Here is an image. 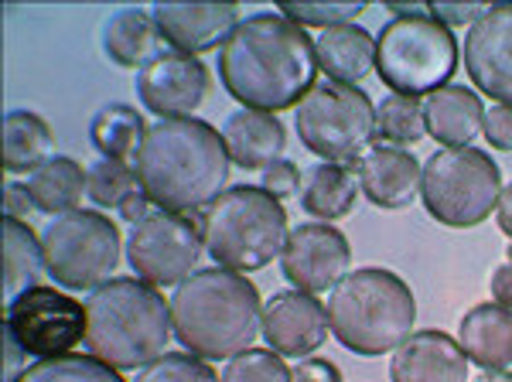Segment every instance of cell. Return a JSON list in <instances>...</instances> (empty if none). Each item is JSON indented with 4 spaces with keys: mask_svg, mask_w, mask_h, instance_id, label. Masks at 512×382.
<instances>
[{
    "mask_svg": "<svg viewBox=\"0 0 512 382\" xmlns=\"http://www.w3.org/2000/svg\"><path fill=\"white\" fill-rule=\"evenodd\" d=\"M328 307L315 294L304 290H280L263 304V338L277 355H301L318 352L328 342Z\"/></svg>",
    "mask_w": 512,
    "mask_h": 382,
    "instance_id": "2e32d148",
    "label": "cell"
},
{
    "mask_svg": "<svg viewBox=\"0 0 512 382\" xmlns=\"http://www.w3.org/2000/svg\"><path fill=\"white\" fill-rule=\"evenodd\" d=\"M219 76L246 110H291L315 89V41L284 14H250L222 45Z\"/></svg>",
    "mask_w": 512,
    "mask_h": 382,
    "instance_id": "6da1fadb",
    "label": "cell"
},
{
    "mask_svg": "<svg viewBox=\"0 0 512 382\" xmlns=\"http://www.w3.org/2000/svg\"><path fill=\"white\" fill-rule=\"evenodd\" d=\"M45 243L24 219L4 215V301L11 304L21 290L38 287L45 273Z\"/></svg>",
    "mask_w": 512,
    "mask_h": 382,
    "instance_id": "484cf974",
    "label": "cell"
},
{
    "mask_svg": "<svg viewBox=\"0 0 512 382\" xmlns=\"http://www.w3.org/2000/svg\"><path fill=\"white\" fill-rule=\"evenodd\" d=\"M137 93L151 113H161L164 120H181L195 113L209 96V69L195 55L161 52L140 69Z\"/></svg>",
    "mask_w": 512,
    "mask_h": 382,
    "instance_id": "5bb4252c",
    "label": "cell"
},
{
    "mask_svg": "<svg viewBox=\"0 0 512 382\" xmlns=\"http://www.w3.org/2000/svg\"><path fill=\"white\" fill-rule=\"evenodd\" d=\"M355 198H359V174H352V168H345V164L311 168L301 191L304 212L321 222H335L349 215L355 209Z\"/></svg>",
    "mask_w": 512,
    "mask_h": 382,
    "instance_id": "4316f807",
    "label": "cell"
},
{
    "mask_svg": "<svg viewBox=\"0 0 512 382\" xmlns=\"http://www.w3.org/2000/svg\"><path fill=\"white\" fill-rule=\"evenodd\" d=\"M280 267H284V277L291 280L294 290L321 294V290H332L342 277H349L352 246L328 222H304L287 239L284 253H280Z\"/></svg>",
    "mask_w": 512,
    "mask_h": 382,
    "instance_id": "4fadbf2b",
    "label": "cell"
},
{
    "mask_svg": "<svg viewBox=\"0 0 512 382\" xmlns=\"http://www.w3.org/2000/svg\"><path fill=\"white\" fill-rule=\"evenodd\" d=\"M328 328L355 355H386L396 352L417 321L414 290L403 284L393 270L362 267L352 270L332 287L328 297Z\"/></svg>",
    "mask_w": 512,
    "mask_h": 382,
    "instance_id": "5b68a950",
    "label": "cell"
},
{
    "mask_svg": "<svg viewBox=\"0 0 512 382\" xmlns=\"http://www.w3.org/2000/svg\"><path fill=\"white\" fill-rule=\"evenodd\" d=\"M205 253L226 270L250 273L263 270L284 253L291 229L280 198L267 188L236 185L212 202L209 215L202 219Z\"/></svg>",
    "mask_w": 512,
    "mask_h": 382,
    "instance_id": "8992f818",
    "label": "cell"
},
{
    "mask_svg": "<svg viewBox=\"0 0 512 382\" xmlns=\"http://www.w3.org/2000/svg\"><path fill=\"white\" fill-rule=\"evenodd\" d=\"M229 164L222 134L195 116L151 123L134 157L137 188L164 212L212 205L229 181Z\"/></svg>",
    "mask_w": 512,
    "mask_h": 382,
    "instance_id": "7a4b0ae2",
    "label": "cell"
},
{
    "mask_svg": "<svg viewBox=\"0 0 512 382\" xmlns=\"http://www.w3.org/2000/svg\"><path fill=\"white\" fill-rule=\"evenodd\" d=\"M509 267H512V243H509Z\"/></svg>",
    "mask_w": 512,
    "mask_h": 382,
    "instance_id": "bcb514c9",
    "label": "cell"
},
{
    "mask_svg": "<svg viewBox=\"0 0 512 382\" xmlns=\"http://www.w3.org/2000/svg\"><path fill=\"white\" fill-rule=\"evenodd\" d=\"M151 14L161 28V38L171 41L185 55L226 45L229 35L239 28V7L226 4V0H212V4L209 0H198V4H158Z\"/></svg>",
    "mask_w": 512,
    "mask_h": 382,
    "instance_id": "e0dca14e",
    "label": "cell"
},
{
    "mask_svg": "<svg viewBox=\"0 0 512 382\" xmlns=\"http://www.w3.org/2000/svg\"><path fill=\"white\" fill-rule=\"evenodd\" d=\"M318 69L325 72L328 82H345L355 86L376 69V38L359 24H338L325 28L315 41Z\"/></svg>",
    "mask_w": 512,
    "mask_h": 382,
    "instance_id": "7402d4cb",
    "label": "cell"
},
{
    "mask_svg": "<svg viewBox=\"0 0 512 382\" xmlns=\"http://www.w3.org/2000/svg\"><path fill=\"white\" fill-rule=\"evenodd\" d=\"M492 297H495V304L512 307V267L509 263H502V267L492 273Z\"/></svg>",
    "mask_w": 512,
    "mask_h": 382,
    "instance_id": "b9f144b4",
    "label": "cell"
},
{
    "mask_svg": "<svg viewBox=\"0 0 512 382\" xmlns=\"http://www.w3.org/2000/svg\"><path fill=\"white\" fill-rule=\"evenodd\" d=\"M366 11V4H359V0H332V4H325V0H284L280 4V14L284 18H291L294 24H301V28H338V24H352L359 14Z\"/></svg>",
    "mask_w": 512,
    "mask_h": 382,
    "instance_id": "d6a6232c",
    "label": "cell"
},
{
    "mask_svg": "<svg viewBox=\"0 0 512 382\" xmlns=\"http://www.w3.org/2000/svg\"><path fill=\"white\" fill-rule=\"evenodd\" d=\"M161 28L154 14L140 7H123L103 24V52L123 69H144L151 58H158Z\"/></svg>",
    "mask_w": 512,
    "mask_h": 382,
    "instance_id": "cb8c5ba5",
    "label": "cell"
},
{
    "mask_svg": "<svg viewBox=\"0 0 512 382\" xmlns=\"http://www.w3.org/2000/svg\"><path fill=\"white\" fill-rule=\"evenodd\" d=\"M393 382H468V355L448 331H414L390 362Z\"/></svg>",
    "mask_w": 512,
    "mask_h": 382,
    "instance_id": "ac0fdd59",
    "label": "cell"
},
{
    "mask_svg": "<svg viewBox=\"0 0 512 382\" xmlns=\"http://www.w3.org/2000/svg\"><path fill=\"white\" fill-rule=\"evenodd\" d=\"M420 161L400 147H373L359 161V191L376 209H407L420 195Z\"/></svg>",
    "mask_w": 512,
    "mask_h": 382,
    "instance_id": "d6986e66",
    "label": "cell"
},
{
    "mask_svg": "<svg viewBox=\"0 0 512 382\" xmlns=\"http://www.w3.org/2000/svg\"><path fill=\"white\" fill-rule=\"evenodd\" d=\"M291 382H342V372L325 359H304L294 365Z\"/></svg>",
    "mask_w": 512,
    "mask_h": 382,
    "instance_id": "f35d334b",
    "label": "cell"
},
{
    "mask_svg": "<svg viewBox=\"0 0 512 382\" xmlns=\"http://www.w3.org/2000/svg\"><path fill=\"white\" fill-rule=\"evenodd\" d=\"M45 267L69 290H96L120 263V229L103 212L76 209L48 222Z\"/></svg>",
    "mask_w": 512,
    "mask_h": 382,
    "instance_id": "30bf717a",
    "label": "cell"
},
{
    "mask_svg": "<svg viewBox=\"0 0 512 382\" xmlns=\"http://www.w3.org/2000/svg\"><path fill=\"white\" fill-rule=\"evenodd\" d=\"M52 127L31 110H11L4 116V171L31 174L48 161Z\"/></svg>",
    "mask_w": 512,
    "mask_h": 382,
    "instance_id": "83f0119b",
    "label": "cell"
},
{
    "mask_svg": "<svg viewBox=\"0 0 512 382\" xmlns=\"http://www.w3.org/2000/svg\"><path fill=\"white\" fill-rule=\"evenodd\" d=\"M482 134L495 151H512V106H489L482 120Z\"/></svg>",
    "mask_w": 512,
    "mask_h": 382,
    "instance_id": "d590c367",
    "label": "cell"
},
{
    "mask_svg": "<svg viewBox=\"0 0 512 382\" xmlns=\"http://www.w3.org/2000/svg\"><path fill=\"white\" fill-rule=\"evenodd\" d=\"M458 69V41L427 11L393 18L376 38V72L396 96H431Z\"/></svg>",
    "mask_w": 512,
    "mask_h": 382,
    "instance_id": "52a82bcc",
    "label": "cell"
},
{
    "mask_svg": "<svg viewBox=\"0 0 512 382\" xmlns=\"http://www.w3.org/2000/svg\"><path fill=\"white\" fill-rule=\"evenodd\" d=\"M465 69L485 96L512 106V4H492L465 35Z\"/></svg>",
    "mask_w": 512,
    "mask_h": 382,
    "instance_id": "9a60e30c",
    "label": "cell"
},
{
    "mask_svg": "<svg viewBox=\"0 0 512 382\" xmlns=\"http://www.w3.org/2000/svg\"><path fill=\"white\" fill-rule=\"evenodd\" d=\"M475 382H512V372H506V369H482V376H478Z\"/></svg>",
    "mask_w": 512,
    "mask_h": 382,
    "instance_id": "f6af8a7d",
    "label": "cell"
},
{
    "mask_svg": "<svg viewBox=\"0 0 512 382\" xmlns=\"http://www.w3.org/2000/svg\"><path fill=\"white\" fill-rule=\"evenodd\" d=\"M485 106L468 86H441L424 96V123L427 134L441 140L444 147H468L482 134Z\"/></svg>",
    "mask_w": 512,
    "mask_h": 382,
    "instance_id": "44dd1931",
    "label": "cell"
},
{
    "mask_svg": "<svg viewBox=\"0 0 512 382\" xmlns=\"http://www.w3.org/2000/svg\"><path fill=\"white\" fill-rule=\"evenodd\" d=\"M137 191V171L127 161L99 157L89 168V198L103 209H120L130 195Z\"/></svg>",
    "mask_w": 512,
    "mask_h": 382,
    "instance_id": "1f68e13d",
    "label": "cell"
},
{
    "mask_svg": "<svg viewBox=\"0 0 512 382\" xmlns=\"http://www.w3.org/2000/svg\"><path fill=\"white\" fill-rule=\"evenodd\" d=\"M134 382H222V376H216V369L209 362L192 359L185 352H171L161 355L158 362H151L147 369H140Z\"/></svg>",
    "mask_w": 512,
    "mask_h": 382,
    "instance_id": "e575fe53",
    "label": "cell"
},
{
    "mask_svg": "<svg viewBox=\"0 0 512 382\" xmlns=\"http://www.w3.org/2000/svg\"><path fill=\"white\" fill-rule=\"evenodd\" d=\"M18 382H127L117 369L93 355H59V359H41L24 369Z\"/></svg>",
    "mask_w": 512,
    "mask_h": 382,
    "instance_id": "4dcf8cb0",
    "label": "cell"
},
{
    "mask_svg": "<svg viewBox=\"0 0 512 382\" xmlns=\"http://www.w3.org/2000/svg\"><path fill=\"white\" fill-rule=\"evenodd\" d=\"M485 11H489L485 4H448V0H444V4H427V14H431L434 21H441L444 28H461V24L472 28Z\"/></svg>",
    "mask_w": 512,
    "mask_h": 382,
    "instance_id": "74e56055",
    "label": "cell"
},
{
    "mask_svg": "<svg viewBox=\"0 0 512 382\" xmlns=\"http://www.w3.org/2000/svg\"><path fill=\"white\" fill-rule=\"evenodd\" d=\"M205 239L188 212H151L130 229L127 260L130 270L151 287H178L192 277Z\"/></svg>",
    "mask_w": 512,
    "mask_h": 382,
    "instance_id": "8fae6325",
    "label": "cell"
},
{
    "mask_svg": "<svg viewBox=\"0 0 512 382\" xmlns=\"http://www.w3.org/2000/svg\"><path fill=\"white\" fill-rule=\"evenodd\" d=\"M297 137L325 164H349L373 151L376 106L359 86L321 82L297 106Z\"/></svg>",
    "mask_w": 512,
    "mask_h": 382,
    "instance_id": "9c48e42d",
    "label": "cell"
},
{
    "mask_svg": "<svg viewBox=\"0 0 512 382\" xmlns=\"http://www.w3.org/2000/svg\"><path fill=\"white\" fill-rule=\"evenodd\" d=\"M21 355H28L21 348V342L14 338L11 328H4V382H18V365H21Z\"/></svg>",
    "mask_w": 512,
    "mask_h": 382,
    "instance_id": "60d3db41",
    "label": "cell"
},
{
    "mask_svg": "<svg viewBox=\"0 0 512 382\" xmlns=\"http://www.w3.org/2000/svg\"><path fill=\"white\" fill-rule=\"evenodd\" d=\"M147 205H151V198H147L144 191L137 188L134 195H130L127 202L120 205V215H123V219H127V222H134V226H137V222H144L147 215H151V212H147Z\"/></svg>",
    "mask_w": 512,
    "mask_h": 382,
    "instance_id": "7bdbcfd3",
    "label": "cell"
},
{
    "mask_svg": "<svg viewBox=\"0 0 512 382\" xmlns=\"http://www.w3.org/2000/svg\"><path fill=\"white\" fill-rule=\"evenodd\" d=\"M7 328L35 359H59L86 342V304L55 287H28L7 304Z\"/></svg>",
    "mask_w": 512,
    "mask_h": 382,
    "instance_id": "7c38bea8",
    "label": "cell"
},
{
    "mask_svg": "<svg viewBox=\"0 0 512 382\" xmlns=\"http://www.w3.org/2000/svg\"><path fill=\"white\" fill-rule=\"evenodd\" d=\"M28 191L41 212H76L82 198L89 195V171H82V164L72 157H48L38 171H31Z\"/></svg>",
    "mask_w": 512,
    "mask_h": 382,
    "instance_id": "d4e9b609",
    "label": "cell"
},
{
    "mask_svg": "<svg viewBox=\"0 0 512 382\" xmlns=\"http://www.w3.org/2000/svg\"><path fill=\"white\" fill-rule=\"evenodd\" d=\"M502 171L485 151L475 147H444L431 154L420 174V198L424 209L441 226L472 229L499 209Z\"/></svg>",
    "mask_w": 512,
    "mask_h": 382,
    "instance_id": "ba28073f",
    "label": "cell"
},
{
    "mask_svg": "<svg viewBox=\"0 0 512 382\" xmlns=\"http://www.w3.org/2000/svg\"><path fill=\"white\" fill-rule=\"evenodd\" d=\"M229 161L239 164L243 171H263L274 161H280L287 147V130L274 113L263 110H236L229 113L226 127H222Z\"/></svg>",
    "mask_w": 512,
    "mask_h": 382,
    "instance_id": "ffe728a7",
    "label": "cell"
},
{
    "mask_svg": "<svg viewBox=\"0 0 512 382\" xmlns=\"http://www.w3.org/2000/svg\"><path fill=\"white\" fill-rule=\"evenodd\" d=\"M86 348L110 369H147L168 348L171 301L161 297V287L147 280L117 277L106 280L86 297Z\"/></svg>",
    "mask_w": 512,
    "mask_h": 382,
    "instance_id": "277c9868",
    "label": "cell"
},
{
    "mask_svg": "<svg viewBox=\"0 0 512 382\" xmlns=\"http://www.w3.org/2000/svg\"><path fill=\"white\" fill-rule=\"evenodd\" d=\"M144 116L127 103L103 106L93 123H89V140L99 151V157H113V161H127L130 154L137 157L140 144H144Z\"/></svg>",
    "mask_w": 512,
    "mask_h": 382,
    "instance_id": "f1b7e54d",
    "label": "cell"
},
{
    "mask_svg": "<svg viewBox=\"0 0 512 382\" xmlns=\"http://www.w3.org/2000/svg\"><path fill=\"white\" fill-rule=\"evenodd\" d=\"M4 209L11 219H24V215L35 209V198H31L28 185H7L4 188Z\"/></svg>",
    "mask_w": 512,
    "mask_h": 382,
    "instance_id": "ab89813d",
    "label": "cell"
},
{
    "mask_svg": "<svg viewBox=\"0 0 512 382\" xmlns=\"http://www.w3.org/2000/svg\"><path fill=\"white\" fill-rule=\"evenodd\" d=\"M222 382H291V369L277 352L246 348V352H239L226 362Z\"/></svg>",
    "mask_w": 512,
    "mask_h": 382,
    "instance_id": "836d02e7",
    "label": "cell"
},
{
    "mask_svg": "<svg viewBox=\"0 0 512 382\" xmlns=\"http://www.w3.org/2000/svg\"><path fill=\"white\" fill-rule=\"evenodd\" d=\"M461 348L468 362L482 369H509L512 365V307L475 304L461 318Z\"/></svg>",
    "mask_w": 512,
    "mask_h": 382,
    "instance_id": "603a6c76",
    "label": "cell"
},
{
    "mask_svg": "<svg viewBox=\"0 0 512 382\" xmlns=\"http://www.w3.org/2000/svg\"><path fill=\"white\" fill-rule=\"evenodd\" d=\"M499 229L512 239V185L502 188L499 195Z\"/></svg>",
    "mask_w": 512,
    "mask_h": 382,
    "instance_id": "ee69618b",
    "label": "cell"
},
{
    "mask_svg": "<svg viewBox=\"0 0 512 382\" xmlns=\"http://www.w3.org/2000/svg\"><path fill=\"white\" fill-rule=\"evenodd\" d=\"M376 134L390 147H410L417 140H424L427 123H424V103H417L414 96H396L390 93L376 103Z\"/></svg>",
    "mask_w": 512,
    "mask_h": 382,
    "instance_id": "f546056e",
    "label": "cell"
},
{
    "mask_svg": "<svg viewBox=\"0 0 512 382\" xmlns=\"http://www.w3.org/2000/svg\"><path fill=\"white\" fill-rule=\"evenodd\" d=\"M171 325L195 359H233L263 335L260 290L236 270H198L175 287Z\"/></svg>",
    "mask_w": 512,
    "mask_h": 382,
    "instance_id": "3957f363",
    "label": "cell"
},
{
    "mask_svg": "<svg viewBox=\"0 0 512 382\" xmlns=\"http://www.w3.org/2000/svg\"><path fill=\"white\" fill-rule=\"evenodd\" d=\"M263 188L274 198H287L301 188V168L294 161H274L270 168H263Z\"/></svg>",
    "mask_w": 512,
    "mask_h": 382,
    "instance_id": "8d00e7d4",
    "label": "cell"
}]
</instances>
